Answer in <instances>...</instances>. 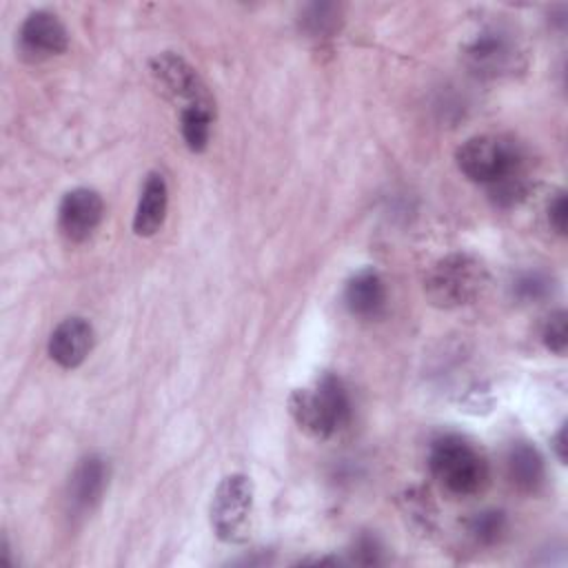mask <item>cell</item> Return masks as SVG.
Instances as JSON below:
<instances>
[{
	"label": "cell",
	"instance_id": "cell-1",
	"mask_svg": "<svg viewBox=\"0 0 568 568\" xmlns=\"http://www.w3.org/2000/svg\"><path fill=\"white\" fill-rule=\"evenodd\" d=\"M288 413L306 435L326 439L348 426L353 408L342 379L324 373L313 386L291 393Z\"/></svg>",
	"mask_w": 568,
	"mask_h": 568
},
{
	"label": "cell",
	"instance_id": "cell-2",
	"mask_svg": "<svg viewBox=\"0 0 568 568\" xmlns=\"http://www.w3.org/2000/svg\"><path fill=\"white\" fill-rule=\"evenodd\" d=\"M428 466L435 479L457 497L479 493L488 481V466L481 453L459 435H444L433 442Z\"/></svg>",
	"mask_w": 568,
	"mask_h": 568
},
{
	"label": "cell",
	"instance_id": "cell-3",
	"mask_svg": "<svg viewBox=\"0 0 568 568\" xmlns=\"http://www.w3.org/2000/svg\"><path fill=\"white\" fill-rule=\"evenodd\" d=\"M486 284L488 271L481 260L468 253H453L428 271L424 291L433 306L457 308L477 300Z\"/></svg>",
	"mask_w": 568,
	"mask_h": 568
},
{
	"label": "cell",
	"instance_id": "cell-4",
	"mask_svg": "<svg viewBox=\"0 0 568 568\" xmlns=\"http://www.w3.org/2000/svg\"><path fill=\"white\" fill-rule=\"evenodd\" d=\"M459 171L479 184L495 186L513 175L524 173V153L517 142L504 135L468 138L455 153Z\"/></svg>",
	"mask_w": 568,
	"mask_h": 568
},
{
	"label": "cell",
	"instance_id": "cell-5",
	"mask_svg": "<svg viewBox=\"0 0 568 568\" xmlns=\"http://www.w3.org/2000/svg\"><path fill=\"white\" fill-rule=\"evenodd\" d=\"M253 513V484L246 475H226L211 501V526L222 541L240 544L248 537Z\"/></svg>",
	"mask_w": 568,
	"mask_h": 568
},
{
	"label": "cell",
	"instance_id": "cell-6",
	"mask_svg": "<svg viewBox=\"0 0 568 568\" xmlns=\"http://www.w3.org/2000/svg\"><path fill=\"white\" fill-rule=\"evenodd\" d=\"M464 58L475 73L495 78L515 71L521 53L513 33L499 27H486L468 40Z\"/></svg>",
	"mask_w": 568,
	"mask_h": 568
},
{
	"label": "cell",
	"instance_id": "cell-7",
	"mask_svg": "<svg viewBox=\"0 0 568 568\" xmlns=\"http://www.w3.org/2000/svg\"><path fill=\"white\" fill-rule=\"evenodd\" d=\"M69 47V33L60 18L51 11H33L24 18L18 31V53L27 62H42L64 53Z\"/></svg>",
	"mask_w": 568,
	"mask_h": 568
},
{
	"label": "cell",
	"instance_id": "cell-8",
	"mask_svg": "<svg viewBox=\"0 0 568 568\" xmlns=\"http://www.w3.org/2000/svg\"><path fill=\"white\" fill-rule=\"evenodd\" d=\"M151 73H153L155 82L162 87V91L166 95H171L173 100L184 102V106H191V104H211L213 106L204 82L200 80L195 69L184 58H180L171 51L160 53L151 60Z\"/></svg>",
	"mask_w": 568,
	"mask_h": 568
},
{
	"label": "cell",
	"instance_id": "cell-9",
	"mask_svg": "<svg viewBox=\"0 0 568 568\" xmlns=\"http://www.w3.org/2000/svg\"><path fill=\"white\" fill-rule=\"evenodd\" d=\"M102 215L104 202L100 193L87 186H78L64 193L58 209V226L67 240L82 242L98 229Z\"/></svg>",
	"mask_w": 568,
	"mask_h": 568
},
{
	"label": "cell",
	"instance_id": "cell-10",
	"mask_svg": "<svg viewBox=\"0 0 568 568\" xmlns=\"http://www.w3.org/2000/svg\"><path fill=\"white\" fill-rule=\"evenodd\" d=\"M93 346V328L84 317L62 320L49 337V355L62 368L80 366Z\"/></svg>",
	"mask_w": 568,
	"mask_h": 568
},
{
	"label": "cell",
	"instance_id": "cell-11",
	"mask_svg": "<svg viewBox=\"0 0 568 568\" xmlns=\"http://www.w3.org/2000/svg\"><path fill=\"white\" fill-rule=\"evenodd\" d=\"M106 477H109V468L102 457H98V455L84 457L75 466L71 481H69V506L75 513L91 510L100 501V497L106 488Z\"/></svg>",
	"mask_w": 568,
	"mask_h": 568
},
{
	"label": "cell",
	"instance_id": "cell-12",
	"mask_svg": "<svg viewBox=\"0 0 568 568\" xmlns=\"http://www.w3.org/2000/svg\"><path fill=\"white\" fill-rule=\"evenodd\" d=\"M166 206H169V189H166V180L162 178V173H149L140 200H138V209L133 215V231L140 237H151L160 231V226L164 224L166 217Z\"/></svg>",
	"mask_w": 568,
	"mask_h": 568
},
{
	"label": "cell",
	"instance_id": "cell-13",
	"mask_svg": "<svg viewBox=\"0 0 568 568\" xmlns=\"http://www.w3.org/2000/svg\"><path fill=\"white\" fill-rule=\"evenodd\" d=\"M344 302L353 315H359V317L377 315L386 302V288L379 273L373 268L357 271L346 282Z\"/></svg>",
	"mask_w": 568,
	"mask_h": 568
},
{
	"label": "cell",
	"instance_id": "cell-14",
	"mask_svg": "<svg viewBox=\"0 0 568 568\" xmlns=\"http://www.w3.org/2000/svg\"><path fill=\"white\" fill-rule=\"evenodd\" d=\"M508 479L524 493H535L544 481V462L535 446L519 442L513 444L506 455Z\"/></svg>",
	"mask_w": 568,
	"mask_h": 568
},
{
	"label": "cell",
	"instance_id": "cell-15",
	"mask_svg": "<svg viewBox=\"0 0 568 568\" xmlns=\"http://www.w3.org/2000/svg\"><path fill=\"white\" fill-rule=\"evenodd\" d=\"M211 118L213 109L211 104H191L184 106L180 113V129L186 146L195 153L204 151L211 135Z\"/></svg>",
	"mask_w": 568,
	"mask_h": 568
},
{
	"label": "cell",
	"instance_id": "cell-16",
	"mask_svg": "<svg viewBox=\"0 0 568 568\" xmlns=\"http://www.w3.org/2000/svg\"><path fill=\"white\" fill-rule=\"evenodd\" d=\"M506 530V517L501 510H481L470 517L468 532L479 544H495Z\"/></svg>",
	"mask_w": 568,
	"mask_h": 568
},
{
	"label": "cell",
	"instance_id": "cell-17",
	"mask_svg": "<svg viewBox=\"0 0 568 568\" xmlns=\"http://www.w3.org/2000/svg\"><path fill=\"white\" fill-rule=\"evenodd\" d=\"M552 293V280L541 271L521 273L513 284V295L521 302H539Z\"/></svg>",
	"mask_w": 568,
	"mask_h": 568
},
{
	"label": "cell",
	"instance_id": "cell-18",
	"mask_svg": "<svg viewBox=\"0 0 568 568\" xmlns=\"http://www.w3.org/2000/svg\"><path fill=\"white\" fill-rule=\"evenodd\" d=\"M541 339L548 351L564 355L568 346V315L566 311H555L548 315L544 328H541Z\"/></svg>",
	"mask_w": 568,
	"mask_h": 568
},
{
	"label": "cell",
	"instance_id": "cell-19",
	"mask_svg": "<svg viewBox=\"0 0 568 568\" xmlns=\"http://www.w3.org/2000/svg\"><path fill=\"white\" fill-rule=\"evenodd\" d=\"M335 16H337V7L335 4H313V7L306 9V13L302 18V24L313 36L328 33L337 24Z\"/></svg>",
	"mask_w": 568,
	"mask_h": 568
},
{
	"label": "cell",
	"instance_id": "cell-20",
	"mask_svg": "<svg viewBox=\"0 0 568 568\" xmlns=\"http://www.w3.org/2000/svg\"><path fill=\"white\" fill-rule=\"evenodd\" d=\"M548 222H550V226H552L559 235L566 233L568 206H566V195H564L561 191H559V193L550 200V204H548Z\"/></svg>",
	"mask_w": 568,
	"mask_h": 568
},
{
	"label": "cell",
	"instance_id": "cell-21",
	"mask_svg": "<svg viewBox=\"0 0 568 568\" xmlns=\"http://www.w3.org/2000/svg\"><path fill=\"white\" fill-rule=\"evenodd\" d=\"M552 448H555L559 462L566 464V426H561V428L557 430V435L552 437Z\"/></svg>",
	"mask_w": 568,
	"mask_h": 568
}]
</instances>
